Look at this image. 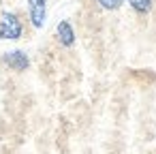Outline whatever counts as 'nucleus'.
Returning <instances> with one entry per match:
<instances>
[{
    "mask_svg": "<svg viewBox=\"0 0 156 154\" xmlns=\"http://www.w3.org/2000/svg\"><path fill=\"white\" fill-rule=\"evenodd\" d=\"M24 37V22L15 11L0 13V41H20Z\"/></svg>",
    "mask_w": 156,
    "mask_h": 154,
    "instance_id": "nucleus-1",
    "label": "nucleus"
},
{
    "mask_svg": "<svg viewBox=\"0 0 156 154\" xmlns=\"http://www.w3.org/2000/svg\"><path fill=\"white\" fill-rule=\"evenodd\" d=\"M56 41L62 45V47H73L75 41H77V34H75V28L69 20H62L58 22L56 26Z\"/></svg>",
    "mask_w": 156,
    "mask_h": 154,
    "instance_id": "nucleus-4",
    "label": "nucleus"
},
{
    "mask_svg": "<svg viewBox=\"0 0 156 154\" xmlns=\"http://www.w3.org/2000/svg\"><path fill=\"white\" fill-rule=\"evenodd\" d=\"M28 22L34 30H41L47 22V0H26Z\"/></svg>",
    "mask_w": 156,
    "mask_h": 154,
    "instance_id": "nucleus-2",
    "label": "nucleus"
},
{
    "mask_svg": "<svg viewBox=\"0 0 156 154\" xmlns=\"http://www.w3.org/2000/svg\"><path fill=\"white\" fill-rule=\"evenodd\" d=\"M124 2H128V7L137 15H147L154 7V0H124Z\"/></svg>",
    "mask_w": 156,
    "mask_h": 154,
    "instance_id": "nucleus-5",
    "label": "nucleus"
},
{
    "mask_svg": "<svg viewBox=\"0 0 156 154\" xmlns=\"http://www.w3.org/2000/svg\"><path fill=\"white\" fill-rule=\"evenodd\" d=\"M94 2H96L103 11H118V9L124 5V0H94Z\"/></svg>",
    "mask_w": 156,
    "mask_h": 154,
    "instance_id": "nucleus-6",
    "label": "nucleus"
},
{
    "mask_svg": "<svg viewBox=\"0 0 156 154\" xmlns=\"http://www.w3.org/2000/svg\"><path fill=\"white\" fill-rule=\"evenodd\" d=\"M2 62H5V66H9V69L15 71V73H24V71H28V66H30V58H28V54L22 52V49L5 52V54H2Z\"/></svg>",
    "mask_w": 156,
    "mask_h": 154,
    "instance_id": "nucleus-3",
    "label": "nucleus"
}]
</instances>
